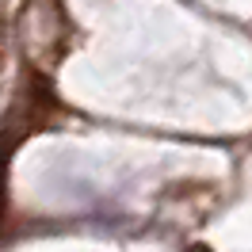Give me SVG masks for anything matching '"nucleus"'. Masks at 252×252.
Instances as JSON below:
<instances>
[{
  "label": "nucleus",
  "mask_w": 252,
  "mask_h": 252,
  "mask_svg": "<svg viewBox=\"0 0 252 252\" xmlns=\"http://www.w3.org/2000/svg\"><path fill=\"white\" fill-rule=\"evenodd\" d=\"M0 58H4V19H0Z\"/></svg>",
  "instance_id": "obj_1"
},
{
  "label": "nucleus",
  "mask_w": 252,
  "mask_h": 252,
  "mask_svg": "<svg viewBox=\"0 0 252 252\" xmlns=\"http://www.w3.org/2000/svg\"><path fill=\"white\" fill-rule=\"evenodd\" d=\"M191 252H210V249H203V245H195V249H191Z\"/></svg>",
  "instance_id": "obj_2"
}]
</instances>
